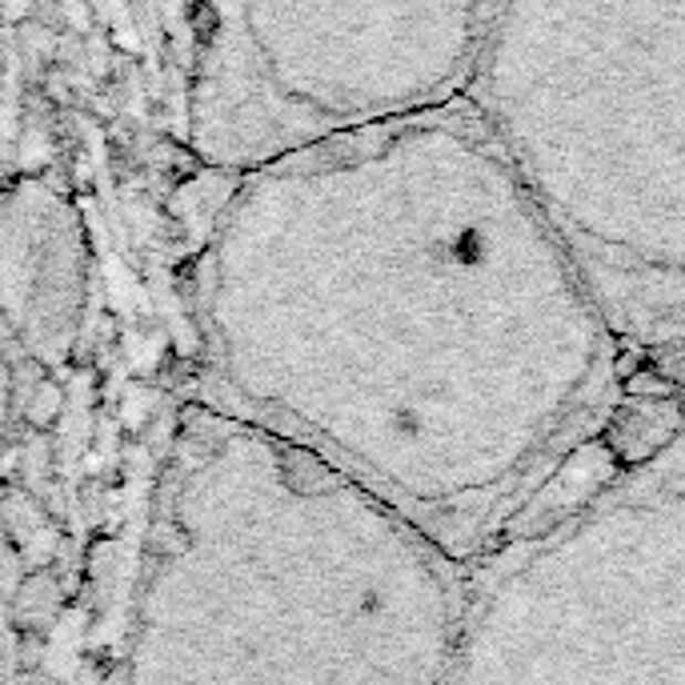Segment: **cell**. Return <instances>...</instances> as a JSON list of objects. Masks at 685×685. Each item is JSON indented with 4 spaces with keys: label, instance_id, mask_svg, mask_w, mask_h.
<instances>
[{
    "label": "cell",
    "instance_id": "obj_3",
    "mask_svg": "<svg viewBox=\"0 0 685 685\" xmlns=\"http://www.w3.org/2000/svg\"><path fill=\"white\" fill-rule=\"evenodd\" d=\"M622 390H625V397H633V401H674L677 397L674 377H665L654 365H645V370H637L633 377H625Z\"/></svg>",
    "mask_w": 685,
    "mask_h": 685
},
{
    "label": "cell",
    "instance_id": "obj_2",
    "mask_svg": "<svg viewBox=\"0 0 685 685\" xmlns=\"http://www.w3.org/2000/svg\"><path fill=\"white\" fill-rule=\"evenodd\" d=\"M85 281V232L73 200L44 177L0 189V305L56 325Z\"/></svg>",
    "mask_w": 685,
    "mask_h": 685
},
{
    "label": "cell",
    "instance_id": "obj_1",
    "mask_svg": "<svg viewBox=\"0 0 685 685\" xmlns=\"http://www.w3.org/2000/svg\"><path fill=\"white\" fill-rule=\"evenodd\" d=\"M417 12L494 21L497 0H200L180 137L221 177L361 128L433 113L481 49L425 37Z\"/></svg>",
    "mask_w": 685,
    "mask_h": 685
},
{
    "label": "cell",
    "instance_id": "obj_4",
    "mask_svg": "<svg viewBox=\"0 0 685 685\" xmlns=\"http://www.w3.org/2000/svg\"><path fill=\"white\" fill-rule=\"evenodd\" d=\"M637 361H642V353H622V357H617V377H633V373L642 370V365H637Z\"/></svg>",
    "mask_w": 685,
    "mask_h": 685
}]
</instances>
